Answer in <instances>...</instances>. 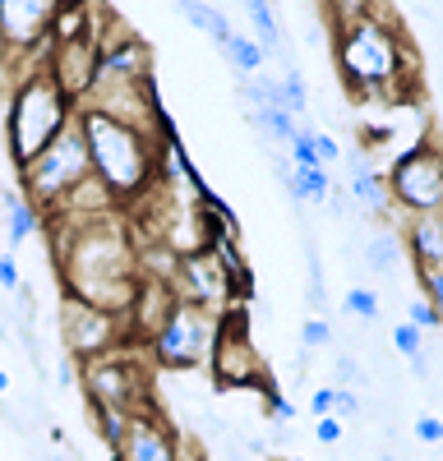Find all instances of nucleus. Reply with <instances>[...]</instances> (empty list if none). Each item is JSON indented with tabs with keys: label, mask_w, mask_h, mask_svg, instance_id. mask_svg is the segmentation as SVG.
Masks as SVG:
<instances>
[{
	"label": "nucleus",
	"mask_w": 443,
	"mask_h": 461,
	"mask_svg": "<svg viewBox=\"0 0 443 461\" xmlns=\"http://www.w3.org/2000/svg\"><path fill=\"white\" fill-rule=\"evenodd\" d=\"M56 263L65 277V295L125 319L139 291V249L116 217L84 221V226L56 221Z\"/></svg>",
	"instance_id": "nucleus-1"
},
{
	"label": "nucleus",
	"mask_w": 443,
	"mask_h": 461,
	"mask_svg": "<svg viewBox=\"0 0 443 461\" xmlns=\"http://www.w3.org/2000/svg\"><path fill=\"white\" fill-rule=\"evenodd\" d=\"M332 19V60L356 102H388L406 93V42L388 10L356 5L328 10Z\"/></svg>",
	"instance_id": "nucleus-2"
},
{
	"label": "nucleus",
	"mask_w": 443,
	"mask_h": 461,
	"mask_svg": "<svg viewBox=\"0 0 443 461\" xmlns=\"http://www.w3.org/2000/svg\"><path fill=\"white\" fill-rule=\"evenodd\" d=\"M74 125H79L84 152H88V171L93 180L106 189V199L116 208H134L143 203L158 180V139H148L130 125H116L106 115L88 111V106H74Z\"/></svg>",
	"instance_id": "nucleus-3"
},
{
	"label": "nucleus",
	"mask_w": 443,
	"mask_h": 461,
	"mask_svg": "<svg viewBox=\"0 0 443 461\" xmlns=\"http://www.w3.org/2000/svg\"><path fill=\"white\" fill-rule=\"evenodd\" d=\"M74 121V102L56 88V79L47 69H32L19 79V88L10 93V111H5V148L10 162L28 167L47 143H56Z\"/></svg>",
	"instance_id": "nucleus-4"
},
{
	"label": "nucleus",
	"mask_w": 443,
	"mask_h": 461,
	"mask_svg": "<svg viewBox=\"0 0 443 461\" xmlns=\"http://www.w3.org/2000/svg\"><path fill=\"white\" fill-rule=\"evenodd\" d=\"M88 176H93V171H88V152H84L79 125L69 121V130H65L56 143H47L28 167H19V194H23L37 212H42V217H51Z\"/></svg>",
	"instance_id": "nucleus-5"
},
{
	"label": "nucleus",
	"mask_w": 443,
	"mask_h": 461,
	"mask_svg": "<svg viewBox=\"0 0 443 461\" xmlns=\"http://www.w3.org/2000/svg\"><path fill=\"white\" fill-rule=\"evenodd\" d=\"M217 332H222V314L203 310V304H190V300H176L167 323L153 332V341L143 351L167 374H194L212 360Z\"/></svg>",
	"instance_id": "nucleus-6"
},
{
	"label": "nucleus",
	"mask_w": 443,
	"mask_h": 461,
	"mask_svg": "<svg viewBox=\"0 0 443 461\" xmlns=\"http://www.w3.org/2000/svg\"><path fill=\"white\" fill-rule=\"evenodd\" d=\"M79 383H84L93 411H121V415L153 411V402H148V374H143L139 356L125 351V346H121V351H111V356L88 360Z\"/></svg>",
	"instance_id": "nucleus-7"
},
{
	"label": "nucleus",
	"mask_w": 443,
	"mask_h": 461,
	"mask_svg": "<svg viewBox=\"0 0 443 461\" xmlns=\"http://www.w3.org/2000/svg\"><path fill=\"white\" fill-rule=\"evenodd\" d=\"M384 194L388 208L406 212V217H429L443 208V162L434 143H416L406 148L393 162V171L384 176Z\"/></svg>",
	"instance_id": "nucleus-8"
},
{
	"label": "nucleus",
	"mask_w": 443,
	"mask_h": 461,
	"mask_svg": "<svg viewBox=\"0 0 443 461\" xmlns=\"http://www.w3.org/2000/svg\"><path fill=\"white\" fill-rule=\"evenodd\" d=\"M51 14H56V5H47V0H0V56H5V65H14L23 74L47 65Z\"/></svg>",
	"instance_id": "nucleus-9"
},
{
	"label": "nucleus",
	"mask_w": 443,
	"mask_h": 461,
	"mask_svg": "<svg viewBox=\"0 0 443 461\" xmlns=\"http://www.w3.org/2000/svg\"><path fill=\"white\" fill-rule=\"evenodd\" d=\"M60 341H65V356L69 360H97V356H111L121 351L125 341V323L106 310H93V304L65 295L60 300Z\"/></svg>",
	"instance_id": "nucleus-10"
},
{
	"label": "nucleus",
	"mask_w": 443,
	"mask_h": 461,
	"mask_svg": "<svg viewBox=\"0 0 443 461\" xmlns=\"http://www.w3.org/2000/svg\"><path fill=\"white\" fill-rule=\"evenodd\" d=\"M212 383L217 388H268V378H264V356H258V346L245 328L240 314H222V332H217V346H212Z\"/></svg>",
	"instance_id": "nucleus-11"
},
{
	"label": "nucleus",
	"mask_w": 443,
	"mask_h": 461,
	"mask_svg": "<svg viewBox=\"0 0 443 461\" xmlns=\"http://www.w3.org/2000/svg\"><path fill=\"white\" fill-rule=\"evenodd\" d=\"M111 461H185L180 429H171L158 411H143V415L130 420V429L116 443Z\"/></svg>",
	"instance_id": "nucleus-12"
},
{
	"label": "nucleus",
	"mask_w": 443,
	"mask_h": 461,
	"mask_svg": "<svg viewBox=\"0 0 443 461\" xmlns=\"http://www.w3.org/2000/svg\"><path fill=\"white\" fill-rule=\"evenodd\" d=\"M97 47H102V37H69V42H51L47 51V74L56 79V88L79 106L88 84H93V69H97Z\"/></svg>",
	"instance_id": "nucleus-13"
},
{
	"label": "nucleus",
	"mask_w": 443,
	"mask_h": 461,
	"mask_svg": "<svg viewBox=\"0 0 443 461\" xmlns=\"http://www.w3.org/2000/svg\"><path fill=\"white\" fill-rule=\"evenodd\" d=\"M402 258H406V249H402V230L397 226H379L369 240H360V273H369V277H379V282H397V273H402Z\"/></svg>",
	"instance_id": "nucleus-14"
},
{
	"label": "nucleus",
	"mask_w": 443,
	"mask_h": 461,
	"mask_svg": "<svg viewBox=\"0 0 443 461\" xmlns=\"http://www.w3.org/2000/svg\"><path fill=\"white\" fill-rule=\"evenodd\" d=\"M402 249L411 254L416 267H438V263H443V217H438V212H429V217H406Z\"/></svg>",
	"instance_id": "nucleus-15"
},
{
	"label": "nucleus",
	"mask_w": 443,
	"mask_h": 461,
	"mask_svg": "<svg viewBox=\"0 0 443 461\" xmlns=\"http://www.w3.org/2000/svg\"><path fill=\"white\" fill-rule=\"evenodd\" d=\"M0 217H5V240H10V254L19 249V245H28L37 230H42V212H37L19 189H0Z\"/></svg>",
	"instance_id": "nucleus-16"
},
{
	"label": "nucleus",
	"mask_w": 443,
	"mask_h": 461,
	"mask_svg": "<svg viewBox=\"0 0 443 461\" xmlns=\"http://www.w3.org/2000/svg\"><path fill=\"white\" fill-rule=\"evenodd\" d=\"M217 51H222V60L231 65L236 79H254V74H264V65H268L264 47H258L249 32H231V37H227V42H222Z\"/></svg>",
	"instance_id": "nucleus-17"
},
{
	"label": "nucleus",
	"mask_w": 443,
	"mask_h": 461,
	"mask_svg": "<svg viewBox=\"0 0 443 461\" xmlns=\"http://www.w3.org/2000/svg\"><path fill=\"white\" fill-rule=\"evenodd\" d=\"M176 14H180L185 23H190V28L208 32L217 47H222V42H227V37L236 32V28H231V19H227V10L208 5V0H176Z\"/></svg>",
	"instance_id": "nucleus-18"
},
{
	"label": "nucleus",
	"mask_w": 443,
	"mask_h": 461,
	"mask_svg": "<svg viewBox=\"0 0 443 461\" xmlns=\"http://www.w3.org/2000/svg\"><path fill=\"white\" fill-rule=\"evenodd\" d=\"M277 93H282V111L291 115L295 125L310 115V84H305V74H301V65L295 69H282L277 74Z\"/></svg>",
	"instance_id": "nucleus-19"
},
{
	"label": "nucleus",
	"mask_w": 443,
	"mask_h": 461,
	"mask_svg": "<svg viewBox=\"0 0 443 461\" xmlns=\"http://www.w3.org/2000/svg\"><path fill=\"white\" fill-rule=\"evenodd\" d=\"M305 267H310V319H323L328 310V286H323V258H319V240L305 230Z\"/></svg>",
	"instance_id": "nucleus-20"
},
{
	"label": "nucleus",
	"mask_w": 443,
	"mask_h": 461,
	"mask_svg": "<svg viewBox=\"0 0 443 461\" xmlns=\"http://www.w3.org/2000/svg\"><path fill=\"white\" fill-rule=\"evenodd\" d=\"M342 314L356 319V323H379V314H384L379 291H375V286H365V282H356V286L347 291V300H342Z\"/></svg>",
	"instance_id": "nucleus-21"
},
{
	"label": "nucleus",
	"mask_w": 443,
	"mask_h": 461,
	"mask_svg": "<svg viewBox=\"0 0 443 461\" xmlns=\"http://www.w3.org/2000/svg\"><path fill=\"white\" fill-rule=\"evenodd\" d=\"M332 388L365 393V369H360V360H356L351 346H338V351H332Z\"/></svg>",
	"instance_id": "nucleus-22"
},
{
	"label": "nucleus",
	"mask_w": 443,
	"mask_h": 461,
	"mask_svg": "<svg viewBox=\"0 0 443 461\" xmlns=\"http://www.w3.org/2000/svg\"><path fill=\"white\" fill-rule=\"evenodd\" d=\"M286 162H291V171L319 167V162H314V130H310V125H295V134H291V143H286Z\"/></svg>",
	"instance_id": "nucleus-23"
},
{
	"label": "nucleus",
	"mask_w": 443,
	"mask_h": 461,
	"mask_svg": "<svg viewBox=\"0 0 443 461\" xmlns=\"http://www.w3.org/2000/svg\"><path fill=\"white\" fill-rule=\"evenodd\" d=\"M93 420H97V434H102V443L116 452V443L125 438V429H130V420L134 415H121V411H93Z\"/></svg>",
	"instance_id": "nucleus-24"
},
{
	"label": "nucleus",
	"mask_w": 443,
	"mask_h": 461,
	"mask_svg": "<svg viewBox=\"0 0 443 461\" xmlns=\"http://www.w3.org/2000/svg\"><path fill=\"white\" fill-rule=\"evenodd\" d=\"M332 337H338V328L328 319H305L301 323V351H323V346H332Z\"/></svg>",
	"instance_id": "nucleus-25"
},
{
	"label": "nucleus",
	"mask_w": 443,
	"mask_h": 461,
	"mask_svg": "<svg viewBox=\"0 0 443 461\" xmlns=\"http://www.w3.org/2000/svg\"><path fill=\"white\" fill-rule=\"evenodd\" d=\"M402 323H411L416 332H425V337H429V332L438 328V310H434V304H429V300H420V295H411V300H406V319H402Z\"/></svg>",
	"instance_id": "nucleus-26"
},
{
	"label": "nucleus",
	"mask_w": 443,
	"mask_h": 461,
	"mask_svg": "<svg viewBox=\"0 0 443 461\" xmlns=\"http://www.w3.org/2000/svg\"><path fill=\"white\" fill-rule=\"evenodd\" d=\"M365 415V393L332 388V420H360Z\"/></svg>",
	"instance_id": "nucleus-27"
},
{
	"label": "nucleus",
	"mask_w": 443,
	"mask_h": 461,
	"mask_svg": "<svg viewBox=\"0 0 443 461\" xmlns=\"http://www.w3.org/2000/svg\"><path fill=\"white\" fill-rule=\"evenodd\" d=\"M420 346H425V332H416L411 323H397V328H393V351H397L402 360H411Z\"/></svg>",
	"instance_id": "nucleus-28"
},
{
	"label": "nucleus",
	"mask_w": 443,
	"mask_h": 461,
	"mask_svg": "<svg viewBox=\"0 0 443 461\" xmlns=\"http://www.w3.org/2000/svg\"><path fill=\"white\" fill-rule=\"evenodd\" d=\"M314 162H319L323 171H332V167L342 162V143L332 139V134H319V130H314Z\"/></svg>",
	"instance_id": "nucleus-29"
},
{
	"label": "nucleus",
	"mask_w": 443,
	"mask_h": 461,
	"mask_svg": "<svg viewBox=\"0 0 443 461\" xmlns=\"http://www.w3.org/2000/svg\"><path fill=\"white\" fill-rule=\"evenodd\" d=\"M406 374H411L416 383H429V374H434V346H429V337H425V346L406 360Z\"/></svg>",
	"instance_id": "nucleus-30"
},
{
	"label": "nucleus",
	"mask_w": 443,
	"mask_h": 461,
	"mask_svg": "<svg viewBox=\"0 0 443 461\" xmlns=\"http://www.w3.org/2000/svg\"><path fill=\"white\" fill-rule=\"evenodd\" d=\"M411 438H416V443H438V438H443V425H438V415L420 411V415L411 420Z\"/></svg>",
	"instance_id": "nucleus-31"
},
{
	"label": "nucleus",
	"mask_w": 443,
	"mask_h": 461,
	"mask_svg": "<svg viewBox=\"0 0 443 461\" xmlns=\"http://www.w3.org/2000/svg\"><path fill=\"white\" fill-rule=\"evenodd\" d=\"M19 286H23V277H19V258H14L10 249H0V291L14 295Z\"/></svg>",
	"instance_id": "nucleus-32"
},
{
	"label": "nucleus",
	"mask_w": 443,
	"mask_h": 461,
	"mask_svg": "<svg viewBox=\"0 0 443 461\" xmlns=\"http://www.w3.org/2000/svg\"><path fill=\"white\" fill-rule=\"evenodd\" d=\"M314 438L332 452V447H338L342 443V420H332V415H323V420H314Z\"/></svg>",
	"instance_id": "nucleus-33"
},
{
	"label": "nucleus",
	"mask_w": 443,
	"mask_h": 461,
	"mask_svg": "<svg viewBox=\"0 0 443 461\" xmlns=\"http://www.w3.org/2000/svg\"><path fill=\"white\" fill-rule=\"evenodd\" d=\"M268 415L277 420V425H291V420H295V406H291L282 393H273V388H268Z\"/></svg>",
	"instance_id": "nucleus-34"
},
{
	"label": "nucleus",
	"mask_w": 443,
	"mask_h": 461,
	"mask_svg": "<svg viewBox=\"0 0 443 461\" xmlns=\"http://www.w3.org/2000/svg\"><path fill=\"white\" fill-rule=\"evenodd\" d=\"M51 378H56V388H60V393H74V383H79V369H74V360L65 356V360L51 369Z\"/></svg>",
	"instance_id": "nucleus-35"
},
{
	"label": "nucleus",
	"mask_w": 443,
	"mask_h": 461,
	"mask_svg": "<svg viewBox=\"0 0 443 461\" xmlns=\"http://www.w3.org/2000/svg\"><path fill=\"white\" fill-rule=\"evenodd\" d=\"M310 415H314V420L332 415V388H314V393H310Z\"/></svg>",
	"instance_id": "nucleus-36"
},
{
	"label": "nucleus",
	"mask_w": 443,
	"mask_h": 461,
	"mask_svg": "<svg viewBox=\"0 0 443 461\" xmlns=\"http://www.w3.org/2000/svg\"><path fill=\"white\" fill-rule=\"evenodd\" d=\"M5 393H10V374H5V369H0V397H5Z\"/></svg>",
	"instance_id": "nucleus-37"
},
{
	"label": "nucleus",
	"mask_w": 443,
	"mask_h": 461,
	"mask_svg": "<svg viewBox=\"0 0 443 461\" xmlns=\"http://www.w3.org/2000/svg\"><path fill=\"white\" fill-rule=\"evenodd\" d=\"M379 461H397V452H379Z\"/></svg>",
	"instance_id": "nucleus-38"
},
{
	"label": "nucleus",
	"mask_w": 443,
	"mask_h": 461,
	"mask_svg": "<svg viewBox=\"0 0 443 461\" xmlns=\"http://www.w3.org/2000/svg\"><path fill=\"white\" fill-rule=\"evenodd\" d=\"M47 461H65V456H60V452H51V456H47Z\"/></svg>",
	"instance_id": "nucleus-39"
},
{
	"label": "nucleus",
	"mask_w": 443,
	"mask_h": 461,
	"mask_svg": "<svg viewBox=\"0 0 443 461\" xmlns=\"http://www.w3.org/2000/svg\"><path fill=\"white\" fill-rule=\"evenodd\" d=\"M301 461H305V456H301Z\"/></svg>",
	"instance_id": "nucleus-40"
}]
</instances>
